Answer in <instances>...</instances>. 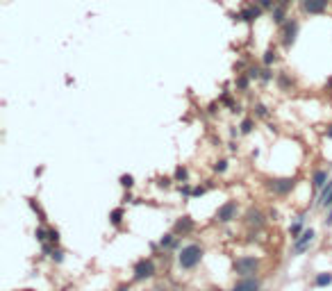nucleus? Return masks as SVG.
I'll use <instances>...</instances> for the list:
<instances>
[{
    "label": "nucleus",
    "instance_id": "ddd939ff",
    "mask_svg": "<svg viewBox=\"0 0 332 291\" xmlns=\"http://www.w3.org/2000/svg\"><path fill=\"white\" fill-rule=\"evenodd\" d=\"M262 16V7L259 5H250V7H246L244 12L237 16V21H246V23H255V21Z\"/></svg>",
    "mask_w": 332,
    "mask_h": 291
},
{
    "label": "nucleus",
    "instance_id": "9b49d317",
    "mask_svg": "<svg viewBox=\"0 0 332 291\" xmlns=\"http://www.w3.org/2000/svg\"><path fill=\"white\" fill-rule=\"evenodd\" d=\"M330 182V171L328 168H316L312 175V191L319 196V191Z\"/></svg>",
    "mask_w": 332,
    "mask_h": 291
},
{
    "label": "nucleus",
    "instance_id": "473e14b6",
    "mask_svg": "<svg viewBox=\"0 0 332 291\" xmlns=\"http://www.w3.org/2000/svg\"><path fill=\"white\" fill-rule=\"evenodd\" d=\"M228 171V159H219L214 164V173H226Z\"/></svg>",
    "mask_w": 332,
    "mask_h": 291
},
{
    "label": "nucleus",
    "instance_id": "cd10ccee",
    "mask_svg": "<svg viewBox=\"0 0 332 291\" xmlns=\"http://www.w3.org/2000/svg\"><path fill=\"white\" fill-rule=\"evenodd\" d=\"M48 241L55 246H60V230H57V228H50V230H48Z\"/></svg>",
    "mask_w": 332,
    "mask_h": 291
},
{
    "label": "nucleus",
    "instance_id": "412c9836",
    "mask_svg": "<svg viewBox=\"0 0 332 291\" xmlns=\"http://www.w3.org/2000/svg\"><path fill=\"white\" fill-rule=\"evenodd\" d=\"M27 203H30V207H32V212L37 214V216H39V221H41V223H46V221H48V216H46V212L41 209V205H39V203H37V200H34V198H30V200H27Z\"/></svg>",
    "mask_w": 332,
    "mask_h": 291
},
{
    "label": "nucleus",
    "instance_id": "79ce46f5",
    "mask_svg": "<svg viewBox=\"0 0 332 291\" xmlns=\"http://www.w3.org/2000/svg\"><path fill=\"white\" fill-rule=\"evenodd\" d=\"M21 291H34V289H21Z\"/></svg>",
    "mask_w": 332,
    "mask_h": 291
},
{
    "label": "nucleus",
    "instance_id": "aec40b11",
    "mask_svg": "<svg viewBox=\"0 0 332 291\" xmlns=\"http://www.w3.org/2000/svg\"><path fill=\"white\" fill-rule=\"evenodd\" d=\"M275 80H278V86L282 89V91H289V89H291V78H289L285 71L278 73V78H275Z\"/></svg>",
    "mask_w": 332,
    "mask_h": 291
},
{
    "label": "nucleus",
    "instance_id": "a211bd4d",
    "mask_svg": "<svg viewBox=\"0 0 332 291\" xmlns=\"http://www.w3.org/2000/svg\"><path fill=\"white\" fill-rule=\"evenodd\" d=\"M234 86H237V91H248V86H250V78H248L246 73H239L237 80H234Z\"/></svg>",
    "mask_w": 332,
    "mask_h": 291
},
{
    "label": "nucleus",
    "instance_id": "f03ea898",
    "mask_svg": "<svg viewBox=\"0 0 332 291\" xmlns=\"http://www.w3.org/2000/svg\"><path fill=\"white\" fill-rule=\"evenodd\" d=\"M232 269H234V273H237L239 278H246V275H257L259 269H262V259L255 257V255H239V257L234 259Z\"/></svg>",
    "mask_w": 332,
    "mask_h": 291
},
{
    "label": "nucleus",
    "instance_id": "f257e3e1",
    "mask_svg": "<svg viewBox=\"0 0 332 291\" xmlns=\"http://www.w3.org/2000/svg\"><path fill=\"white\" fill-rule=\"evenodd\" d=\"M205 257V248L198 244H187L178 250V266L180 271H193Z\"/></svg>",
    "mask_w": 332,
    "mask_h": 291
},
{
    "label": "nucleus",
    "instance_id": "58836bf2",
    "mask_svg": "<svg viewBox=\"0 0 332 291\" xmlns=\"http://www.w3.org/2000/svg\"><path fill=\"white\" fill-rule=\"evenodd\" d=\"M130 200H134V198H132V193H130V189H127V193L123 196V203H130Z\"/></svg>",
    "mask_w": 332,
    "mask_h": 291
},
{
    "label": "nucleus",
    "instance_id": "a19ab883",
    "mask_svg": "<svg viewBox=\"0 0 332 291\" xmlns=\"http://www.w3.org/2000/svg\"><path fill=\"white\" fill-rule=\"evenodd\" d=\"M326 137H328V139H332V123H330V125H328V130H326Z\"/></svg>",
    "mask_w": 332,
    "mask_h": 291
},
{
    "label": "nucleus",
    "instance_id": "6ab92c4d",
    "mask_svg": "<svg viewBox=\"0 0 332 291\" xmlns=\"http://www.w3.org/2000/svg\"><path fill=\"white\" fill-rule=\"evenodd\" d=\"M305 221H300V218H296V223H291L289 225V234H291V239H296V237H300L303 232H305Z\"/></svg>",
    "mask_w": 332,
    "mask_h": 291
},
{
    "label": "nucleus",
    "instance_id": "7c9ffc66",
    "mask_svg": "<svg viewBox=\"0 0 332 291\" xmlns=\"http://www.w3.org/2000/svg\"><path fill=\"white\" fill-rule=\"evenodd\" d=\"M50 259H53L55 264H62V262H64V250H62L60 246H57V248H55V250H53V255H50Z\"/></svg>",
    "mask_w": 332,
    "mask_h": 291
},
{
    "label": "nucleus",
    "instance_id": "f8f14e48",
    "mask_svg": "<svg viewBox=\"0 0 332 291\" xmlns=\"http://www.w3.org/2000/svg\"><path fill=\"white\" fill-rule=\"evenodd\" d=\"M330 0H303V9L307 14H323L328 9Z\"/></svg>",
    "mask_w": 332,
    "mask_h": 291
},
{
    "label": "nucleus",
    "instance_id": "1a4fd4ad",
    "mask_svg": "<svg viewBox=\"0 0 332 291\" xmlns=\"http://www.w3.org/2000/svg\"><path fill=\"white\" fill-rule=\"evenodd\" d=\"M196 230V221L191 216H180L175 223H173V232L178 234V237H187V234H191Z\"/></svg>",
    "mask_w": 332,
    "mask_h": 291
},
{
    "label": "nucleus",
    "instance_id": "f3484780",
    "mask_svg": "<svg viewBox=\"0 0 332 291\" xmlns=\"http://www.w3.org/2000/svg\"><path fill=\"white\" fill-rule=\"evenodd\" d=\"M285 14H287V7H282V5H278V2H275V7L271 9L273 23H275V25H282V23H285Z\"/></svg>",
    "mask_w": 332,
    "mask_h": 291
},
{
    "label": "nucleus",
    "instance_id": "a878e982",
    "mask_svg": "<svg viewBox=\"0 0 332 291\" xmlns=\"http://www.w3.org/2000/svg\"><path fill=\"white\" fill-rule=\"evenodd\" d=\"M252 112H255L257 119H266V116H269V109H266V105H262V103H255V105H252Z\"/></svg>",
    "mask_w": 332,
    "mask_h": 291
},
{
    "label": "nucleus",
    "instance_id": "2eb2a0df",
    "mask_svg": "<svg viewBox=\"0 0 332 291\" xmlns=\"http://www.w3.org/2000/svg\"><path fill=\"white\" fill-rule=\"evenodd\" d=\"M123 218H125V209H123V207H116V209L109 212V223H112L114 228H121Z\"/></svg>",
    "mask_w": 332,
    "mask_h": 291
},
{
    "label": "nucleus",
    "instance_id": "72a5a7b5",
    "mask_svg": "<svg viewBox=\"0 0 332 291\" xmlns=\"http://www.w3.org/2000/svg\"><path fill=\"white\" fill-rule=\"evenodd\" d=\"M180 193H182V196H187V198H191V193H193L191 185H189V182H182V185H180Z\"/></svg>",
    "mask_w": 332,
    "mask_h": 291
},
{
    "label": "nucleus",
    "instance_id": "393cba45",
    "mask_svg": "<svg viewBox=\"0 0 332 291\" xmlns=\"http://www.w3.org/2000/svg\"><path fill=\"white\" fill-rule=\"evenodd\" d=\"M252 127H255V119H244L241 121V125H239V132L241 134H250Z\"/></svg>",
    "mask_w": 332,
    "mask_h": 291
},
{
    "label": "nucleus",
    "instance_id": "37998d69",
    "mask_svg": "<svg viewBox=\"0 0 332 291\" xmlns=\"http://www.w3.org/2000/svg\"><path fill=\"white\" fill-rule=\"evenodd\" d=\"M209 291H221V289H209Z\"/></svg>",
    "mask_w": 332,
    "mask_h": 291
},
{
    "label": "nucleus",
    "instance_id": "e433bc0d",
    "mask_svg": "<svg viewBox=\"0 0 332 291\" xmlns=\"http://www.w3.org/2000/svg\"><path fill=\"white\" fill-rule=\"evenodd\" d=\"M130 289H132V285H130V282H123V285L116 287V291H130Z\"/></svg>",
    "mask_w": 332,
    "mask_h": 291
},
{
    "label": "nucleus",
    "instance_id": "4c0bfd02",
    "mask_svg": "<svg viewBox=\"0 0 332 291\" xmlns=\"http://www.w3.org/2000/svg\"><path fill=\"white\" fill-rule=\"evenodd\" d=\"M326 228H332V205H330V212H328V218H326Z\"/></svg>",
    "mask_w": 332,
    "mask_h": 291
},
{
    "label": "nucleus",
    "instance_id": "9d476101",
    "mask_svg": "<svg viewBox=\"0 0 332 291\" xmlns=\"http://www.w3.org/2000/svg\"><path fill=\"white\" fill-rule=\"evenodd\" d=\"M244 221H246L248 228H255V230H259V228L266 225V216L259 212V209H255V207H250V209L244 214Z\"/></svg>",
    "mask_w": 332,
    "mask_h": 291
},
{
    "label": "nucleus",
    "instance_id": "423d86ee",
    "mask_svg": "<svg viewBox=\"0 0 332 291\" xmlns=\"http://www.w3.org/2000/svg\"><path fill=\"white\" fill-rule=\"evenodd\" d=\"M314 239H316V232L312 230V228H307L300 237L293 239V246H291V255L296 257V255H300V252H305L310 246L314 244Z\"/></svg>",
    "mask_w": 332,
    "mask_h": 291
},
{
    "label": "nucleus",
    "instance_id": "b1692460",
    "mask_svg": "<svg viewBox=\"0 0 332 291\" xmlns=\"http://www.w3.org/2000/svg\"><path fill=\"white\" fill-rule=\"evenodd\" d=\"M275 60H278V53H275V48H269V50L264 53V57H262L264 66H271V64H275Z\"/></svg>",
    "mask_w": 332,
    "mask_h": 291
},
{
    "label": "nucleus",
    "instance_id": "4468645a",
    "mask_svg": "<svg viewBox=\"0 0 332 291\" xmlns=\"http://www.w3.org/2000/svg\"><path fill=\"white\" fill-rule=\"evenodd\" d=\"M332 205V178L316 196V207H330Z\"/></svg>",
    "mask_w": 332,
    "mask_h": 291
},
{
    "label": "nucleus",
    "instance_id": "5701e85b",
    "mask_svg": "<svg viewBox=\"0 0 332 291\" xmlns=\"http://www.w3.org/2000/svg\"><path fill=\"white\" fill-rule=\"evenodd\" d=\"M173 178H175V182H187V180H189V171H187V166L180 164L178 168H175V173H173Z\"/></svg>",
    "mask_w": 332,
    "mask_h": 291
},
{
    "label": "nucleus",
    "instance_id": "20e7f679",
    "mask_svg": "<svg viewBox=\"0 0 332 291\" xmlns=\"http://www.w3.org/2000/svg\"><path fill=\"white\" fill-rule=\"evenodd\" d=\"M155 273H157L155 259L153 257H141L132 269V280L134 282H146V280L155 278Z\"/></svg>",
    "mask_w": 332,
    "mask_h": 291
},
{
    "label": "nucleus",
    "instance_id": "c9c22d12",
    "mask_svg": "<svg viewBox=\"0 0 332 291\" xmlns=\"http://www.w3.org/2000/svg\"><path fill=\"white\" fill-rule=\"evenodd\" d=\"M269 80H273V71L266 66L264 71H262V82H269Z\"/></svg>",
    "mask_w": 332,
    "mask_h": 291
},
{
    "label": "nucleus",
    "instance_id": "39448f33",
    "mask_svg": "<svg viewBox=\"0 0 332 291\" xmlns=\"http://www.w3.org/2000/svg\"><path fill=\"white\" fill-rule=\"evenodd\" d=\"M237 216H239V203L237 200H228V203H223V205L216 209V223L226 225V223H232V221H237Z\"/></svg>",
    "mask_w": 332,
    "mask_h": 291
},
{
    "label": "nucleus",
    "instance_id": "ea45409f",
    "mask_svg": "<svg viewBox=\"0 0 332 291\" xmlns=\"http://www.w3.org/2000/svg\"><path fill=\"white\" fill-rule=\"evenodd\" d=\"M275 2H278V5H282V7H289V5H291V0H275Z\"/></svg>",
    "mask_w": 332,
    "mask_h": 291
},
{
    "label": "nucleus",
    "instance_id": "dca6fc26",
    "mask_svg": "<svg viewBox=\"0 0 332 291\" xmlns=\"http://www.w3.org/2000/svg\"><path fill=\"white\" fill-rule=\"evenodd\" d=\"M175 239H178V234L175 232H168V234H164V237L160 239V248L162 250H173V246H175Z\"/></svg>",
    "mask_w": 332,
    "mask_h": 291
},
{
    "label": "nucleus",
    "instance_id": "6e6552de",
    "mask_svg": "<svg viewBox=\"0 0 332 291\" xmlns=\"http://www.w3.org/2000/svg\"><path fill=\"white\" fill-rule=\"evenodd\" d=\"M296 34H298V21H287L282 23V46L285 48H291L293 41H296Z\"/></svg>",
    "mask_w": 332,
    "mask_h": 291
},
{
    "label": "nucleus",
    "instance_id": "2f4dec72",
    "mask_svg": "<svg viewBox=\"0 0 332 291\" xmlns=\"http://www.w3.org/2000/svg\"><path fill=\"white\" fill-rule=\"evenodd\" d=\"M246 75H248V78H250V80H262V68H257V66H250V68H248V71H246Z\"/></svg>",
    "mask_w": 332,
    "mask_h": 291
},
{
    "label": "nucleus",
    "instance_id": "4be33fe9",
    "mask_svg": "<svg viewBox=\"0 0 332 291\" xmlns=\"http://www.w3.org/2000/svg\"><path fill=\"white\" fill-rule=\"evenodd\" d=\"M332 285V273H319L314 278V287H328Z\"/></svg>",
    "mask_w": 332,
    "mask_h": 291
},
{
    "label": "nucleus",
    "instance_id": "0eeeda50",
    "mask_svg": "<svg viewBox=\"0 0 332 291\" xmlns=\"http://www.w3.org/2000/svg\"><path fill=\"white\" fill-rule=\"evenodd\" d=\"M230 291H262V282L257 275H246V278L237 280Z\"/></svg>",
    "mask_w": 332,
    "mask_h": 291
},
{
    "label": "nucleus",
    "instance_id": "f704fd0d",
    "mask_svg": "<svg viewBox=\"0 0 332 291\" xmlns=\"http://www.w3.org/2000/svg\"><path fill=\"white\" fill-rule=\"evenodd\" d=\"M257 5L262 7V9H273V7H275V0H257Z\"/></svg>",
    "mask_w": 332,
    "mask_h": 291
},
{
    "label": "nucleus",
    "instance_id": "c756f323",
    "mask_svg": "<svg viewBox=\"0 0 332 291\" xmlns=\"http://www.w3.org/2000/svg\"><path fill=\"white\" fill-rule=\"evenodd\" d=\"M34 237H37V241H39V244H46V241H48V230H46V228H37Z\"/></svg>",
    "mask_w": 332,
    "mask_h": 291
},
{
    "label": "nucleus",
    "instance_id": "7ed1b4c3",
    "mask_svg": "<svg viewBox=\"0 0 332 291\" xmlns=\"http://www.w3.org/2000/svg\"><path fill=\"white\" fill-rule=\"evenodd\" d=\"M296 185H298L296 178H271L266 182V189H269L273 196H278V198H287V196L296 189Z\"/></svg>",
    "mask_w": 332,
    "mask_h": 291
},
{
    "label": "nucleus",
    "instance_id": "bb28decb",
    "mask_svg": "<svg viewBox=\"0 0 332 291\" xmlns=\"http://www.w3.org/2000/svg\"><path fill=\"white\" fill-rule=\"evenodd\" d=\"M212 185H198V187H193V193H191V198H200V196H205L207 189H209Z\"/></svg>",
    "mask_w": 332,
    "mask_h": 291
},
{
    "label": "nucleus",
    "instance_id": "c85d7f7f",
    "mask_svg": "<svg viewBox=\"0 0 332 291\" xmlns=\"http://www.w3.org/2000/svg\"><path fill=\"white\" fill-rule=\"evenodd\" d=\"M119 182H121V187H123V189H132V187H134V178H132V175H121Z\"/></svg>",
    "mask_w": 332,
    "mask_h": 291
}]
</instances>
